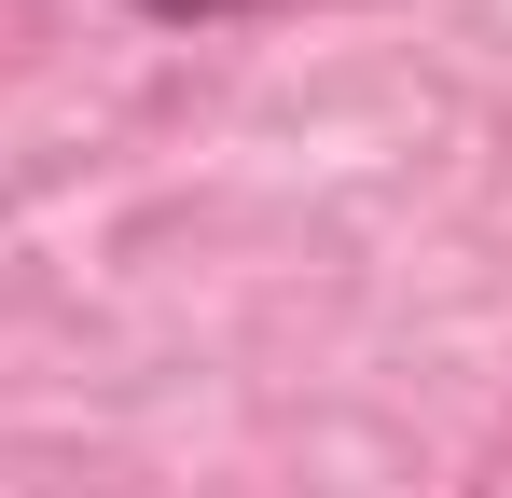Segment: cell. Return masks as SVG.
Returning a JSON list of instances; mask_svg holds the SVG:
<instances>
[{
  "label": "cell",
  "instance_id": "1",
  "mask_svg": "<svg viewBox=\"0 0 512 498\" xmlns=\"http://www.w3.org/2000/svg\"><path fill=\"white\" fill-rule=\"evenodd\" d=\"M139 28H250V14H277V0H125Z\"/></svg>",
  "mask_w": 512,
  "mask_h": 498
}]
</instances>
